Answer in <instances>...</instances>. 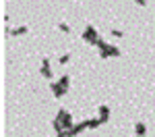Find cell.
<instances>
[{
    "instance_id": "obj_1",
    "label": "cell",
    "mask_w": 155,
    "mask_h": 137,
    "mask_svg": "<svg viewBox=\"0 0 155 137\" xmlns=\"http://www.w3.org/2000/svg\"><path fill=\"white\" fill-rule=\"evenodd\" d=\"M56 121H58V123L64 127V131H71L72 127H74V121H72L71 112L64 110V108H60V110H58V114H56Z\"/></svg>"
},
{
    "instance_id": "obj_2",
    "label": "cell",
    "mask_w": 155,
    "mask_h": 137,
    "mask_svg": "<svg viewBox=\"0 0 155 137\" xmlns=\"http://www.w3.org/2000/svg\"><path fill=\"white\" fill-rule=\"evenodd\" d=\"M83 39L87 42V44H91V46H95L97 39H99V36H97V29L93 27V25H87L83 31Z\"/></svg>"
},
{
    "instance_id": "obj_3",
    "label": "cell",
    "mask_w": 155,
    "mask_h": 137,
    "mask_svg": "<svg viewBox=\"0 0 155 137\" xmlns=\"http://www.w3.org/2000/svg\"><path fill=\"white\" fill-rule=\"evenodd\" d=\"M120 54H122V52H120L116 46H110V44H107L104 50H99V56H101V58H110V56L116 58V56H120Z\"/></svg>"
},
{
    "instance_id": "obj_4",
    "label": "cell",
    "mask_w": 155,
    "mask_h": 137,
    "mask_svg": "<svg viewBox=\"0 0 155 137\" xmlns=\"http://www.w3.org/2000/svg\"><path fill=\"white\" fill-rule=\"evenodd\" d=\"M27 31H29V27H27V25H21V27H15V29H8V27L4 29V33H6V36H12V37L25 36Z\"/></svg>"
},
{
    "instance_id": "obj_5",
    "label": "cell",
    "mask_w": 155,
    "mask_h": 137,
    "mask_svg": "<svg viewBox=\"0 0 155 137\" xmlns=\"http://www.w3.org/2000/svg\"><path fill=\"white\" fill-rule=\"evenodd\" d=\"M85 129H89V125H87V121H83V123H74V127H72L71 131H68V137H77L79 133H83Z\"/></svg>"
},
{
    "instance_id": "obj_6",
    "label": "cell",
    "mask_w": 155,
    "mask_h": 137,
    "mask_svg": "<svg viewBox=\"0 0 155 137\" xmlns=\"http://www.w3.org/2000/svg\"><path fill=\"white\" fill-rule=\"evenodd\" d=\"M50 89H52V94H54L56 100H60L64 94H66V89H64L62 85H58V81H52V83H50Z\"/></svg>"
},
{
    "instance_id": "obj_7",
    "label": "cell",
    "mask_w": 155,
    "mask_h": 137,
    "mask_svg": "<svg viewBox=\"0 0 155 137\" xmlns=\"http://www.w3.org/2000/svg\"><path fill=\"white\" fill-rule=\"evenodd\" d=\"M39 73L44 75L46 79H52V69H50V58H48V56L41 60V69H39Z\"/></svg>"
},
{
    "instance_id": "obj_8",
    "label": "cell",
    "mask_w": 155,
    "mask_h": 137,
    "mask_svg": "<svg viewBox=\"0 0 155 137\" xmlns=\"http://www.w3.org/2000/svg\"><path fill=\"white\" fill-rule=\"evenodd\" d=\"M97 114H99V118L104 123H107V118H110V106L107 104H99L97 106Z\"/></svg>"
},
{
    "instance_id": "obj_9",
    "label": "cell",
    "mask_w": 155,
    "mask_h": 137,
    "mask_svg": "<svg viewBox=\"0 0 155 137\" xmlns=\"http://www.w3.org/2000/svg\"><path fill=\"white\" fill-rule=\"evenodd\" d=\"M134 133H137V137H145L147 135V125L141 121V123H137L134 125Z\"/></svg>"
},
{
    "instance_id": "obj_10",
    "label": "cell",
    "mask_w": 155,
    "mask_h": 137,
    "mask_svg": "<svg viewBox=\"0 0 155 137\" xmlns=\"http://www.w3.org/2000/svg\"><path fill=\"white\" fill-rule=\"evenodd\" d=\"M58 85H62L64 89H68V85H71V75H62L58 79Z\"/></svg>"
},
{
    "instance_id": "obj_11",
    "label": "cell",
    "mask_w": 155,
    "mask_h": 137,
    "mask_svg": "<svg viewBox=\"0 0 155 137\" xmlns=\"http://www.w3.org/2000/svg\"><path fill=\"white\" fill-rule=\"evenodd\" d=\"M101 123H104V121H101L99 116H97V118H91V121H87V125H89V129H97V127H99Z\"/></svg>"
},
{
    "instance_id": "obj_12",
    "label": "cell",
    "mask_w": 155,
    "mask_h": 137,
    "mask_svg": "<svg viewBox=\"0 0 155 137\" xmlns=\"http://www.w3.org/2000/svg\"><path fill=\"white\" fill-rule=\"evenodd\" d=\"M58 29L62 33H71V25L68 23H58Z\"/></svg>"
},
{
    "instance_id": "obj_13",
    "label": "cell",
    "mask_w": 155,
    "mask_h": 137,
    "mask_svg": "<svg viewBox=\"0 0 155 137\" xmlns=\"http://www.w3.org/2000/svg\"><path fill=\"white\" fill-rule=\"evenodd\" d=\"M58 62L60 64H68V62H71V54H62V56L58 58Z\"/></svg>"
},
{
    "instance_id": "obj_14",
    "label": "cell",
    "mask_w": 155,
    "mask_h": 137,
    "mask_svg": "<svg viewBox=\"0 0 155 137\" xmlns=\"http://www.w3.org/2000/svg\"><path fill=\"white\" fill-rule=\"evenodd\" d=\"M110 36H114V37H124V33H122V29H112V33Z\"/></svg>"
},
{
    "instance_id": "obj_15",
    "label": "cell",
    "mask_w": 155,
    "mask_h": 137,
    "mask_svg": "<svg viewBox=\"0 0 155 137\" xmlns=\"http://www.w3.org/2000/svg\"><path fill=\"white\" fill-rule=\"evenodd\" d=\"M95 46H97V48H99V50H104V48H106V46H107V44H106V42H104V39H101V37H99V39H97V44H95Z\"/></svg>"
},
{
    "instance_id": "obj_16",
    "label": "cell",
    "mask_w": 155,
    "mask_h": 137,
    "mask_svg": "<svg viewBox=\"0 0 155 137\" xmlns=\"http://www.w3.org/2000/svg\"><path fill=\"white\" fill-rule=\"evenodd\" d=\"M134 2H137L139 6H145V4H147V0H134Z\"/></svg>"
}]
</instances>
